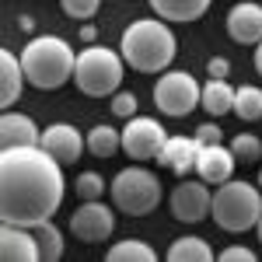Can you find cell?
Segmentation results:
<instances>
[{"label":"cell","mask_w":262,"mask_h":262,"mask_svg":"<svg viewBox=\"0 0 262 262\" xmlns=\"http://www.w3.org/2000/svg\"><path fill=\"white\" fill-rule=\"evenodd\" d=\"M21 67L32 88L39 91H56L67 81H74V67H77V53L74 46L60 35H35L21 49Z\"/></svg>","instance_id":"3"},{"label":"cell","mask_w":262,"mask_h":262,"mask_svg":"<svg viewBox=\"0 0 262 262\" xmlns=\"http://www.w3.org/2000/svg\"><path fill=\"white\" fill-rule=\"evenodd\" d=\"M206 74H210V77H227V74H231V63L224 60V56H213V60L206 63Z\"/></svg>","instance_id":"31"},{"label":"cell","mask_w":262,"mask_h":262,"mask_svg":"<svg viewBox=\"0 0 262 262\" xmlns=\"http://www.w3.org/2000/svg\"><path fill=\"white\" fill-rule=\"evenodd\" d=\"M95 39H98V28H95V25H81V42H88V46H91Z\"/></svg>","instance_id":"32"},{"label":"cell","mask_w":262,"mask_h":262,"mask_svg":"<svg viewBox=\"0 0 262 262\" xmlns=\"http://www.w3.org/2000/svg\"><path fill=\"white\" fill-rule=\"evenodd\" d=\"M234 91H238V88H231L227 77H210V81L203 84L200 108H206V116L221 119L227 112H234Z\"/></svg>","instance_id":"18"},{"label":"cell","mask_w":262,"mask_h":262,"mask_svg":"<svg viewBox=\"0 0 262 262\" xmlns=\"http://www.w3.org/2000/svg\"><path fill=\"white\" fill-rule=\"evenodd\" d=\"M259 189H262V168H259Z\"/></svg>","instance_id":"36"},{"label":"cell","mask_w":262,"mask_h":262,"mask_svg":"<svg viewBox=\"0 0 262 262\" xmlns=\"http://www.w3.org/2000/svg\"><path fill=\"white\" fill-rule=\"evenodd\" d=\"M164 140H168V129L150 116H133L122 126V150L133 161H158Z\"/></svg>","instance_id":"8"},{"label":"cell","mask_w":262,"mask_h":262,"mask_svg":"<svg viewBox=\"0 0 262 262\" xmlns=\"http://www.w3.org/2000/svg\"><path fill=\"white\" fill-rule=\"evenodd\" d=\"M77 196L81 200H101L105 196V179L98 171H81L77 175Z\"/></svg>","instance_id":"26"},{"label":"cell","mask_w":262,"mask_h":262,"mask_svg":"<svg viewBox=\"0 0 262 262\" xmlns=\"http://www.w3.org/2000/svg\"><path fill=\"white\" fill-rule=\"evenodd\" d=\"M200 98H203V84H196V77L189 70H164L154 84V105L168 119L189 116L192 108H200Z\"/></svg>","instance_id":"7"},{"label":"cell","mask_w":262,"mask_h":262,"mask_svg":"<svg viewBox=\"0 0 262 262\" xmlns=\"http://www.w3.org/2000/svg\"><path fill=\"white\" fill-rule=\"evenodd\" d=\"M231 150H234L238 161H259L262 158V137H255V133H238L231 140Z\"/></svg>","instance_id":"25"},{"label":"cell","mask_w":262,"mask_h":262,"mask_svg":"<svg viewBox=\"0 0 262 262\" xmlns=\"http://www.w3.org/2000/svg\"><path fill=\"white\" fill-rule=\"evenodd\" d=\"M168 259L171 262H213V248L196 238V234H185V238H175L171 248H168Z\"/></svg>","instance_id":"20"},{"label":"cell","mask_w":262,"mask_h":262,"mask_svg":"<svg viewBox=\"0 0 262 262\" xmlns=\"http://www.w3.org/2000/svg\"><path fill=\"white\" fill-rule=\"evenodd\" d=\"M35 231V238H39V252H42V262H56L63 259V234H60V227L53 221H46L39 224V227H32Z\"/></svg>","instance_id":"24"},{"label":"cell","mask_w":262,"mask_h":262,"mask_svg":"<svg viewBox=\"0 0 262 262\" xmlns=\"http://www.w3.org/2000/svg\"><path fill=\"white\" fill-rule=\"evenodd\" d=\"M67 182L63 164L42 147H4L0 150V221L39 227L60 210Z\"/></svg>","instance_id":"1"},{"label":"cell","mask_w":262,"mask_h":262,"mask_svg":"<svg viewBox=\"0 0 262 262\" xmlns=\"http://www.w3.org/2000/svg\"><path fill=\"white\" fill-rule=\"evenodd\" d=\"M60 7H63V14H67V18L88 21V18H95V14H98L101 0H60Z\"/></svg>","instance_id":"27"},{"label":"cell","mask_w":262,"mask_h":262,"mask_svg":"<svg viewBox=\"0 0 262 262\" xmlns=\"http://www.w3.org/2000/svg\"><path fill=\"white\" fill-rule=\"evenodd\" d=\"M108 196H112V206L119 213H129V217H147L158 210L161 203V179L143 168V164H129L122 168L119 175L108 185Z\"/></svg>","instance_id":"6"},{"label":"cell","mask_w":262,"mask_h":262,"mask_svg":"<svg viewBox=\"0 0 262 262\" xmlns=\"http://www.w3.org/2000/svg\"><path fill=\"white\" fill-rule=\"evenodd\" d=\"M119 147H122V129L108 126V122H98V126L88 129V150L95 158H112Z\"/></svg>","instance_id":"21"},{"label":"cell","mask_w":262,"mask_h":262,"mask_svg":"<svg viewBox=\"0 0 262 262\" xmlns=\"http://www.w3.org/2000/svg\"><path fill=\"white\" fill-rule=\"evenodd\" d=\"M122 70H126V60L116 49H105V46H88L77 53V67H74V84L77 91L88 95V98H108L116 95L122 84Z\"/></svg>","instance_id":"5"},{"label":"cell","mask_w":262,"mask_h":262,"mask_svg":"<svg viewBox=\"0 0 262 262\" xmlns=\"http://www.w3.org/2000/svg\"><path fill=\"white\" fill-rule=\"evenodd\" d=\"M227 35L242 46H259L262 42V0H242L227 11Z\"/></svg>","instance_id":"13"},{"label":"cell","mask_w":262,"mask_h":262,"mask_svg":"<svg viewBox=\"0 0 262 262\" xmlns=\"http://www.w3.org/2000/svg\"><path fill=\"white\" fill-rule=\"evenodd\" d=\"M196 143H224V133H221V126L217 122H203L200 129H196Z\"/></svg>","instance_id":"29"},{"label":"cell","mask_w":262,"mask_h":262,"mask_svg":"<svg viewBox=\"0 0 262 262\" xmlns=\"http://www.w3.org/2000/svg\"><path fill=\"white\" fill-rule=\"evenodd\" d=\"M255 231H259V242H262V217H259V224H255Z\"/></svg>","instance_id":"35"},{"label":"cell","mask_w":262,"mask_h":262,"mask_svg":"<svg viewBox=\"0 0 262 262\" xmlns=\"http://www.w3.org/2000/svg\"><path fill=\"white\" fill-rule=\"evenodd\" d=\"M35 143H42V129L35 126V119L4 108V119H0V150L4 147H35Z\"/></svg>","instance_id":"16"},{"label":"cell","mask_w":262,"mask_h":262,"mask_svg":"<svg viewBox=\"0 0 262 262\" xmlns=\"http://www.w3.org/2000/svg\"><path fill=\"white\" fill-rule=\"evenodd\" d=\"M0 259L4 262H42L35 231L21 227V224H4V231H0Z\"/></svg>","instance_id":"14"},{"label":"cell","mask_w":262,"mask_h":262,"mask_svg":"<svg viewBox=\"0 0 262 262\" xmlns=\"http://www.w3.org/2000/svg\"><path fill=\"white\" fill-rule=\"evenodd\" d=\"M210 217H213V224H217L221 231H227V234H245V231H252L262 217L259 182L252 185V182H245V179H227L224 185H217Z\"/></svg>","instance_id":"4"},{"label":"cell","mask_w":262,"mask_h":262,"mask_svg":"<svg viewBox=\"0 0 262 262\" xmlns=\"http://www.w3.org/2000/svg\"><path fill=\"white\" fill-rule=\"evenodd\" d=\"M196 154H200V143L196 137H168L158 154V164L175 171L179 179H185L189 171H196Z\"/></svg>","instance_id":"15"},{"label":"cell","mask_w":262,"mask_h":262,"mask_svg":"<svg viewBox=\"0 0 262 262\" xmlns=\"http://www.w3.org/2000/svg\"><path fill=\"white\" fill-rule=\"evenodd\" d=\"M28 84L25 77V67H21V56H14L11 49L0 53V105L11 108L14 101L21 98V88Z\"/></svg>","instance_id":"17"},{"label":"cell","mask_w":262,"mask_h":262,"mask_svg":"<svg viewBox=\"0 0 262 262\" xmlns=\"http://www.w3.org/2000/svg\"><path fill=\"white\" fill-rule=\"evenodd\" d=\"M42 147L67 168V164H77V158H81L84 147H88V137H81L70 122H53V126L42 129Z\"/></svg>","instance_id":"11"},{"label":"cell","mask_w":262,"mask_h":262,"mask_svg":"<svg viewBox=\"0 0 262 262\" xmlns=\"http://www.w3.org/2000/svg\"><path fill=\"white\" fill-rule=\"evenodd\" d=\"M255 70H259V74H262V42H259V46H255Z\"/></svg>","instance_id":"34"},{"label":"cell","mask_w":262,"mask_h":262,"mask_svg":"<svg viewBox=\"0 0 262 262\" xmlns=\"http://www.w3.org/2000/svg\"><path fill=\"white\" fill-rule=\"evenodd\" d=\"M154 259H158V252L140 238H126V242H116L108 248V262H154Z\"/></svg>","instance_id":"23"},{"label":"cell","mask_w":262,"mask_h":262,"mask_svg":"<svg viewBox=\"0 0 262 262\" xmlns=\"http://www.w3.org/2000/svg\"><path fill=\"white\" fill-rule=\"evenodd\" d=\"M168 206H171V217L182 224H200L210 217V206H213V192H210V182L203 179H182L171 196H168Z\"/></svg>","instance_id":"9"},{"label":"cell","mask_w":262,"mask_h":262,"mask_svg":"<svg viewBox=\"0 0 262 262\" xmlns=\"http://www.w3.org/2000/svg\"><path fill=\"white\" fill-rule=\"evenodd\" d=\"M147 4L164 21H200L213 0H147Z\"/></svg>","instance_id":"19"},{"label":"cell","mask_w":262,"mask_h":262,"mask_svg":"<svg viewBox=\"0 0 262 262\" xmlns=\"http://www.w3.org/2000/svg\"><path fill=\"white\" fill-rule=\"evenodd\" d=\"M18 28H21V32H35V18H32V14H21Z\"/></svg>","instance_id":"33"},{"label":"cell","mask_w":262,"mask_h":262,"mask_svg":"<svg viewBox=\"0 0 262 262\" xmlns=\"http://www.w3.org/2000/svg\"><path fill=\"white\" fill-rule=\"evenodd\" d=\"M234 116L242 122H262V88L255 84H242L234 91Z\"/></svg>","instance_id":"22"},{"label":"cell","mask_w":262,"mask_h":262,"mask_svg":"<svg viewBox=\"0 0 262 262\" xmlns=\"http://www.w3.org/2000/svg\"><path fill=\"white\" fill-rule=\"evenodd\" d=\"M221 262H255V252L252 248H242V245H231L221 252Z\"/></svg>","instance_id":"30"},{"label":"cell","mask_w":262,"mask_h":262,"mask_svg":"<svg viewBox=\"0 0 262 262\" xmlns=\"http://www.w3.org/2000/svg\"><path fill=\"white\" fill-rule=\"evenodd\" d=\"M119 53L126 67H133L137 74H164L179 53V42L168 21L154 14V18H137L122 28Z\"/></svg>","instance_id":"2"},{"label":"cell","mask_w":262,"mask_h":262,"mask_svg":"<svg viewBox=\"0 0 262 262\" xmlns=\"http://www.w3.org/2000/svg\"><path fill=\"white\" fill-rule=\"evenodd\" d=\"M234 150L224 147V143H203L200 154H196V175L210 185H224L227 179H234Z\"/></svg>","instance_id":"12"},{"label":"cell","mask_w":262,"mask_h":262,"mask_svg":"<svg viewBox=\"0 0 262 262\" xmlns=\"http://www.w3.org/2000/svg\"><path fill=\"white\" fill-rule=\"evenodd\" d=\"M70 231H74L77 242H88V245L108 242L112 231H116V213H112V206H105L101 200H84L70 213Z\"/></svg>","instance_id":"10"},{"label":"cell","mask_w":262,"mask_h":262,"mask_svg":"<svg viewBox=\"0 0 262 262\" xmlns=\"http://www.w3.org/2000/svg\"><path fill=\"white\" fill-rule=\"evenodd\" d=\"M137 105H140V101H137L133 91H116V95H112V112H116L119 119H133V116H137Z\"/></svg>","instance_id":"28"}]
</instances>
